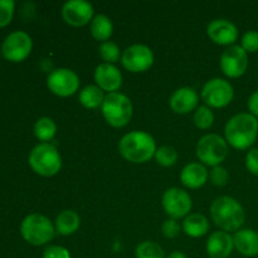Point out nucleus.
I'll return each mask as SVG.
<instances>
[{
    "label": "nucleus",
    "instance_id": "22",
    "mask_svg": "<svg viewBox=\"0 0 258 258\" xmlns=\"http://www.w3.org/2000/svg\"><path fill=\"white\" fill-rule=\"evenodd\" d=\"M183 231L186 236L199 238L208 233L209 231V221L206 216L199 213L189 214L183 222Z\"/></svg>",
    "mask_w": 258,
    "mask_h": 258
},
{
    "label": "nucleus",
    "instance_id": "3",
    "mask_svg": "<svg viewBox=\"0 0 258 258\" xmlns=\"http://www.w3.org/2000/svg\"><path fill=\"white\" fill-rule=\"evenodd\" d=\"M118 151L125 160L134 164H143L155 156L156 144L150 134L133 131L121 139Z\"/></svg>",
    "mask_w": 258,
    "mask_h": 258
},
{
    "label": "nucleus",
    "instance_id": "34",
    "mask_svg": "<svg viewBox=\"0 0 258 258\" xmlns=\"http://www.w3.org/2000/svg\"><path fill=\"white\" fill-rule=\"evenodd\" d=\"M43 258H71V253L62 246H48L43 252Z\"/></svg>",
    "mask_w": 258,
    "mask_h": 258
},
{
    "label": "nucleus",
    "instance_id": "18",
    "mask_svg": "<svg viewBox=\"0 0 258 258\" xmlns=\"http://www.w3.org/2000/svg\"><path fill=\"white\" fill-rule=\"evenodd\" d=\"M198 93L196 92L194 88L181 87L174 91L173 95L170 96V100H169V105L175 113L185 115L198 106Z\"/></svg>",
    "mask_w": 258,
    "mask_h": 258
},
{
    "label": "nucleus",
    "instance_id": "24",
    "mask_svg": "<svg viewBox=\"0 0 258 258\" xmlns=\"http://www.w3.org/2000/svg\"><path fill=\"white\" fill-rule=\"evenodd\" d=\"M105 97V93H103V91L98 86L90 85L81 90L78 101H80V103L83 107L88 108V110H95V108L102 106Z\"/></svg>",
    "mask_w": 258,
    "mask_h": 258
},
{
    "label": "nucleus",
    "instance_id": "31",
    "mask_svg": "<svg viewBox=\"0 0 258 258\" xmlns=\"http://www.w3.org/2000/svg\"><path fill=\"white\" fill-rule=\"evenodd\" d=\"M241 47L247 53L258 52V32L256 30H248L244 33L241 40Z\"/></svg>",
    "mask_w": 258,
    "mask_h": 258
},
{
    "label": "nucleus",
    "instance_id": "36",
    "mask_svg": "<svg viewBox=\"0 0 258 258\" xmlns=\"http://www.w3.org/2000/svg\"><path fill=\"white\" fill-rule=\"evenodd\" d=\"M248 111L251 115H253L254 117H258V91L253 92L251 95V97L248 98Z\"/></svg>",
    "mask_w": 258,
    "mask_h": 258
},
{
    "label": "nucleus",
    "instance_id": "17",
    "mask_svg": "<svg viewBox=\"0 0 258 258\" xmlns=\"http://www.w3.org/2000/svg\"><path fill=\"white\" fill-rule=\"evenodd\" d=\"M206 248L211 258H228L234 249L233 237L228 232H213L207 241Z\"/></svg>",
    "mask_w": 258,
    "mask_h": 258
},
{
    "label": "nucleus",
    "instance_id": "21",
    "mask_svg": "<svg viewBox=\"0 0 258 258\" xmlns=\"http://www.w3.org/2000/svg\"><path fill=\"white\" fill-rule=\"evenodd\" d=\"M80 216L75 211L66 209V211L60 212L55 218L54 228L55 232L60 236H71L75 232H77V229L80 228Z\"/></svg>",
    "mask_w": 258,
    "mask_h": 258
},
{
    "label": "nucleus",
    "instance_id": "2",
    "mask_svg": "<svg viewBox=\"0 0 258 258\" xmlns=\"http://www.w3.org/2000/svg\"><path fill=\"white\" fill-rule=\"evenodd\" d=\"M211 216L216 226L224 232L239 231L246 219L241 203L228 196L214 199L211 206Z\"/></svg>",
    "mask_w": 258,
    "mask_h": 258
},
{
    "label": "nucleus",
    "instance_id": "29",
    "mask_svg": "<svg viewBox=\"0 0 258 258\" xmlns=\"http://www.w3.org/2000/svg\"><path fill=\"white\" fill-rule=\"evenodd\" d=\"M98 54L102 58V60H105V63L113 64L120 59V48L116 43L107 40V42L101 43L98 47Z\"/></svg>",
    "mask_w": 258,
    "mask_h": 258
},
{
    "label": "nucleus",
    "instance_id": "23",
    "mask_svg": "<svg viewBox=\"0 0 258 258\" xmlns=\"http://www.w3.org/2000/svg\"><path fill=\"white\" fill-rule=\"evenodd\" d=\"M90 32L96 40H101L102 43L107 42L113 33V24L107 15L98 14L93 17L91 22Z\"/></svg>",
    "mask_w": 258,
    "mask_h": 258
},
{
    "label": "nucleus",
    "instance_id": "5",
    "mask_svg": "<svg viewBox=\"0 0 258 258\" xmlns=\"http://www.w3.org/2000/svg\"><path fill=\"white\" fill-rule=\"evenodd\" d=\"M54 224L42 214H29L20 224V234L25 242L33 246H44L54 238Z\"/></svg>",
    "mask_w": 258,
    "mask_h": 258
},
{
    "label": "nucleus",
    "instance_id": "9",
    "mask_svg": "<svg viewBox=\"0 0 258 258\" xmlns=\"http://www.w3.org/2000/svg\"><path fill=\"white\" fill-rule=\"evenodd\" d=\"M33 49V40L25 32H13L5 38L2 45V53L9 62L19 63L30 54Z\"/></svg>",
    "mask_w": 258,
    "mask_h": 258
},
{
    "label": "nucleus",
    "instance_id": "4",
    "mask_svg": "<svg viewBox=\"0 0 258 258\" xmlns=\"http://www.w3.org/2000/svg\"><path fill=\"white\" fill-rule=\"evenodd\" d=\"M28 161L34 173L45 178L58 174L62 168V158L59 151L49 143L38 144L35 148H33Z\"/></svg>",
    "mask_w": 258,
    "mask_h": 258
},
{
    "label": "nucleus",
    "instance_id": "16",
    "mask_svg": "<svg viewBox=\"0 0 258 258\" xmlns=\"http://www.w3.org/2000/svg\"><path fill=\"white\" fill-rule=\"evenodd\" d=\"M95 82L96 86L102 91L108 93H113L122 85V75L116 66L108 63H101L95 70Z\"/></svg>",
    "mask_w": 258,
    "mask_h": 258
},
{
    "label": "nucleus",
    "instance_id": "35",
    "mask_svg": "<svg viewBox=\"0 0 258 258\" xmlns=\"http://www.w3.org/2000/svg\"><path fill=\"white\" fill-rule=\"evenodd\" d=\"M246 168L253 175H258V149H251L246 155Z\"/></svg>",
    "mask_w": 258,
    "mask_h": 258
},
{
    "label": "nucleus",
    "instance_id": "30",
    "mask_svg": "<svg viewBox=\"0 0 258 258\" xmlns=\"http://www.w3.org/2000/svg\"><path fill=\"white\" fill-rule=\"evenodd\" d=\"M15 3L13 0H0V28H4L12 23L14 17Z\"/></svg>",
    "mask_w": 258,
    "mask_h": 258
},
{
    "label": "nucleus",
    "instance_id": "12",
    "mask_svg": "<svg viewBox=\"0 0 258 258\" xmlns=\"http://www.w3.org/2000/svg\"><path fill=\"white\" fill-rule=\"evenodd\" d=\"M161 204L165 213L171 219H179L188 217L190 213L193 202L188 191L180 188H170L163 194Z\"/></svg>",
    "mask_w": 258,
    "mask_h": 258
},
{
    "label": "nucleus",
    "instance_id": "6",
    "mask_svg": "<svg viewBox=\"0 0 258 258\" xmlns=\"http://www.w3.org/2000/svg\"><path fill=\"white\" fill-rule=\"evenodd\" d=\"M101 110H102V115L106 122L116 128L127 125L134 112L130 98L118 92L108 93L101 106Z\"/></svg>",
    "mask_w": 258,
    "mask_h": 258
},
{
    "label": "nucleus",
    "instance_id": "8",
    "mask_svg": "<svg viewBox=\"0 0 258 258\" xmlns=\"http://www.w3.org/2000/svg\"><path fill=\"white\" fill-rule=\"evenodd\" d=\"M234 91L231 83L223 78H213L204 85L202 98L209 108H223L232 102Z\"/></svg>",
    "mask_w": 258,
    "mask_h": 258
},
{
    "label": "nucleus",
    "instance_id": "27",
    "mask_svg": "<svg viewBox=\"0 0 258 258\" xmlns=\"http://www.w3.org/2000/svg\"><path fill=\"white\" fill-rule=\"evenodd\" d=\"M193 121L198 128H201V130H208V128H211L213 126L214 122L213 111L208 106H201L194 112Z\"/></svg>",
    "mask_w": 258,
    "mask_h": 258
},
{
    "label": "nucleus",
    "instance_id": "15",
    "mask_svg": "<svg viewBox=\"0 0 258 258\" xmlns=\"http://www.w3.org/2000/svg\"><path fill=\"white\" fill-rule=\"evenodd\" d=\"M207 34L219 45H233L238 39V29L232 22L227 19H216L211 22L207 27Z\"/></svg>",
    "mask_w": 258,
    "mask_h": 258
},
{
    "label": "nucleus",
    "instance_id": "25",
    "mask_svg": "<svg viewBox=\"0 0 258 258\" xmlns=\"http://www.w3.org/2000/svg\"><path fill=\"white\" fill-rule=\"evenodd\" d=\"M57 134V125L50 117H40L34 123V135L38 140L48 143L52 140Z\"/></svg>",
    "mask_w": 258,
    "mask_h": 258
},
{
    "label": "nucleus",
    "instance_id": "10",
    "mask_svg": "<svg viewBox=\"0 0 258 258\" xmlns=\"http://www.w3.org/2000/svg\"><path fill=\"white\" fill-rule=\"evenodd\" d=\"M154 63V53L145 44H133L126 48L121 54V64L133 73L148 71Z\"/></svg>",
    "mask_w": 258,
    "mask_h": 258
},
{
    "label": "nucleus",
    "instance_id": "28",
    "mask_svg": "<svg viewBox=\"0 0 258 258\" xmlns=\"http://www.w3.org/2000/svg\"><path fill=\"white\" fill-rule=\"evenodd\" d=\"M155 160L159 165L169 168V166L175 165V163L178 161V153L173 146H161V148L156 149Z\"/></svg>",
    "mask_w": 258,
    "mask_h": 258
},
{
    "label": "nucleus",
    "instance_id": "26",
    "mask_svg": "<svg viewBox=\"0 0 258 258\" xmlns=\"http://www.w3.org/2000/svg\"><path fill=\"white\" fill-rule=\"evenodd\" d=\"M136 258H166L160 244L153 241H144L135 249Z\"/></svg>",
    "mask_w": 258,
    "mask_h": 258
},
{
    "label": "nucleus",
    "instance_id": "37",
    "mask_svg": "<svg viewBox=\"0 0 258 258\" xmlns=\"http://www.w3.org/2000/svg\"><path fill=\"white\" fill-rule=\"evenodd\" d=\"M166 258H186V256L183 253V252L174 251V252H171V253L169 254V256Z\"/></svg>",
    "mask_w": 258,
    "mask_h": 258
},
{
    "label": "nucleus",
    "instance_id": "19",
    "mask_svg": "<svg viewBox=\"0 0 258 258\" xmlns=\"http://www.w3.org/2000/svg\"><path fill=\"white\" fill-rule=\"evenodd\" d=\"M209 173L202 163H190L183 168L180 180L184 186L189 189H199L207 183Z\"/></svg>",
    "mask_w": 258,
    "mask_h": 258
},
{
    "label": "nucleus",
    "instance_id": "32",
    "mask_svg": "<svg viewBox=\"0 0 258 258\" xmlns=\"http://www.w3.org/2000/svg\"><path fill=\"white\" fill-rule=\"evenodd\" d=\"M209 178H211V181L213 185L216 186H224L227 183H228L229 174L228 170L223 166H214L212 169L211 174H209Z\"/></svg>",
    "mask_w": 258,
    "mask_h": 258
},
{
    "label": "nucleus",
    "instance_id": "1",
    "mask_svg": "<svg viewBox=\"0 0 258 258\" xmlns=\"http://www.w3.org/2000/svg\"><path fill=\"white\" fill-rule=\"evenodd\" d=\"M226 141L228 145L237 150H247L257 140L258 120L249 112H242L233 116L227 122Z\"/></svg>",
    "mask_w": 258,
    "mask_h": 258
},
{
    "label": "nucleus",
    "instance_id": "11",
    "mask_svg": "<svg viewBox=\"0 0 258 258\" xmlns=\"http://www.w3.org/2000/svg\"><path fill=\"white\" fill-rule=\"evenodd\" d=\"M47 86L52 93L59 97H70L80 88V78L68 68H57L49 73Z\"/></svg>",
    "mask_w": 258,
    "mask_h": 258
},
{
    "label": "nucleus",
    "instance_id": "7",
    "mask_svg": "<svg viewBox=\"0 0 258 258\" xmlns=\"http://www.w3.org/2000/svg\"><path fill=\"white\" fill-rule=\"evenodd\" d=\"M228 155V144L217 134H208L197 144V156L203 165L219 166Z\"/></svg>",
    "mask_w": 258,
    "mask_h": 258
},
{
    "label": "nucleus",
    "instance_id": "20",
    "mask_svg": "<svg viewBox=\"0 0 258 258\" xmlns=\"http://www.w3.org/2000/svg\"><path fill=\"white\" fill-rule=\"evenodd\" d=\"M234 248L246 257L258 254V233L253 229H239L233 236Z\"/></svg>",
    "mask_w": 258,
    "mask_h": 258
},
{
    "label": "nucleus",
    "instance_id": "33",
    "mask_svg": "<svg viewBox=\"0 0 258 258\" xmlns=\"http://www.w3.org/2000/svg\"><path fill=\"white\" fill-rule=\"evenodd\" d=\"M161 232L166 238H175L180 233V226L176 219H166L161 226Z\"/></svg>",
    "mask_w": 258,
    "mask_h": 258
},
{
    "label": "nucleus",
    "instance_id": "14",
    "mask_svg": "<svg viewBox=\"0 0 258 258\" xmlns=\"http://www.w3.org/2000/svg\"><path fill=\"white\" fill-rule=\"evenodd\" d=\"M62 17L72 27H85L93 19V7L85 0H70L62 7Z\"/></svg>",
    "mask_w": 258,
    "mask_h": 258
},
{
    "label": "nucleus",
    "instance_id": "13",
    "mask_svg": "<svg viewBox=\"0 0 258 258\" xmlns=\"http://www.w3.org/2000/svg\"><path fill=\"white\" fill-rule=\"evenodd\" d=\"M221 68L227 77H241L248 68V53L241 45H231L222 53Z\"/></svg>",
    "mask_w": 258,
    "mask_h": 258
}]
</instances>
